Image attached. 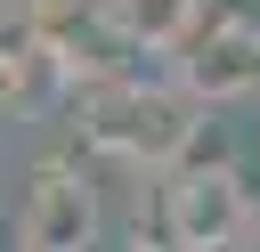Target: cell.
Masks as SVG:
<instances>
[{"label":"cell","instance_id":"obj_1","mask_svg":"<svg viewBox=\"0 0 260 252\" xmlns=\"http://www.w3.org/2000/svg\"><path fill=\"white\" fill-rule=\"evenodd\" d=\"M73 114H81V138L122 154V163H146V171H179L195 163V98L179 81H130V73H81L73 89Z\"/></svg>","mask_w":260,"mask_h":252},{"label":"cell","instance_id":"obj_2","mask_svg":"<svg viewBox=\"0 0 260 252\" xmlns=\"http://www.w3.org/2000/svg\"><path fill=\"white\" fill-rule=\"evenodd\" d=\"M252 228V187L236 163H179L162 171V236L179 252H219V244H244Z\"/></svg>","mask_w":260,"mask_h":252},{"label":"cell","instance_id":"obj_3","mask_svg":"<svg viewBox=\"0 0 260 252\" xmlns=\"http://www.w3.org/2000/svg\"><path fill=\"white\" fill-rule=\"evenodd\" d=\"M98 187L81 163H41L24 179V211H16V244L24 252H98Z\"/></svg>","mask_w":260,"mask_h":252},{"label":"cell","instance_id":"obj_4","mask_svg":"<svg viewBox=\"0 0 260 252\" xmlns=\"http://www.w3.org/2000/svg\"><path fill=\"white\" fill-rule=\"evenodd\" d=\"M179 89L195 106H236L260 89V24L252 16H211L179 49Z\"/></svg>","mask_w":260,"mask_h":252},{"label":"cell","instance_id":"obj_5","mask_svg":"<svg viewBox=\"0 0 260 252\" xmlns=\"http://www.w3.org/2000/svg\"><path fill=\"white\" fill-rule=\"evenodd\" d=\"M122 49H187L203 33V0H89Z\"/></svg>","mask_w":260,"mask_h":252},{"label":"cell","instance_id":"obj_6","mask_svg":"<svg viewBox=\"0 0 260 252\" xmlns=\"http://www.w3.org/2000/svg\"><path fill=\"white\" fill-rule=\"evenodd\" d=\"M16 106H24V57L0 49V114H16Z\"/></svg>","mask_w":260,"mask_h":252},{"label":"cell","instance_id":"obj_7","mask_svg":"<svg viewBox=\"0 0 260 252\" xmlns=\"http://www.w3.org/2000/svg\"><path fill=\"white\" fill-rule=\"evenodd\" d=\"M219 252H236V244H219Z\"/></svg>","mask_w":260,"mask_h":252}]
</instances>
